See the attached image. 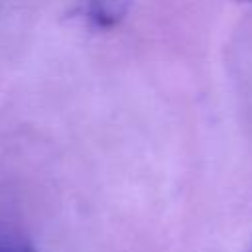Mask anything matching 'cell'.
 <instances>
[{
    "label": "cell",
    "instance_id": "cell-1",
    "mask_svg": "<svg viewBox=\"0 0 252 252\" xmlns=\"http://www.w3.org/2000/svg\"><path fill=\"white\" fill-rule=\"evenodd\" d=\"M87 18L98 30H112L126 20L132 0H85Z\"/></svg>",
    "mask_w": 252,
    "mask_h": 252
},
{
    "label": "cell",
    "instance_id": "cell-2",
    "mask_svg": "<svg viewBox=\"0 0 252 252\" xmlns=\"http://www.w3.org/2000/svg\"><path fill=\"white\" fill-rule=\"evenodd\" d=\"M0 252H35V250L24 242H0Z\"/></svg>",
    "mask_w": 252,
    "mask_h": 252
},
{
    "label": "cell",
    "instance_id": "cell-3",
    "mask_svg": "<svg viewBox=\"0 0 252 252\" xmlns=\"http://www.w3.org/2000/svg\"><path fill=\"white\" fill-rule=\"evenodd\" d=\"M242 2H252V0H242Z\"/></svg>",
    "mask_w": 252,
    "mask_h": 252
}]
</instances>
